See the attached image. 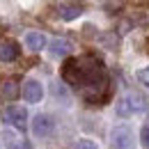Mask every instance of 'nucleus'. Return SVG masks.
Segmentation results:
<instances>
[{
  "instance_id": "obj_12",
  "label": "nucleus",
  "mask_w": 149,
  "mask_h": 149,
  "mask_svg": "<svg viewBox=\"0 0 149 149\" xmlns=\"http://www.w3.org/2000/svg\"><path fill=\"white\" fill-rule=\"evenodd\" d=\"M140 142H142L145 149H149V122L142 126V131H140Z\"/></svg>"
},
{
  "instance_id": "obj_1",
  "label": "nucleus",
  "mask_w": 149,
  "mask_h": 149,
  "mask_svg": "<svg viewBox=\"0 0 149 149\" xmlns=\"http://www.w3.org/2000/svg\"><path fill=\"white\" fill-rule=\"evenodd\" d=\"M62 78L87 103H101L110 92V76L96 55L69 57L62 67Z\"/></svg>"
},
{
  "instance_id": "obj_6",
  "label": "nucleus",
  "mask_w": 149,
  "mask_h": 149,
  "mask_svg": "<svg viewBox=\"0 0 149 149\" xmlns=\"http://www.w3.org/2000/svg\"><path fill=\"white\" fill-rule=\"evenodd\" d=\"M41 96H44L41 83H37V80H25V83H23V99H25L28 103H39Z\"/></svg>"
},
{
  "instance_id": "obj_10",
  "label": "nucleus",
  "mask_w": 149,
  "mask_h": 149,
  "mask_svg": "<svg viewBox=\"0 0 149 149\" xmlns=\"http://www.w3.org/2000/svg\"><path fill=\"white\" fill-rule=\"evenodd\" d=\"M25 46H28L30 51H41V48L46 46V37H44L41 32H28V35H25Z\"/></svg>"
},
{
  "instance_id": "obj_5",
  "label": "nucleus",
  "mask_w": 149,
  "mask_h": 149,
  "mask_svg": "<svg viewBox=\"0 0 149 149\" xmlns=\"http://www.w3.org/2000/svg\"><path fill=\"white\" fill-rule=\"evenodd\" d=\"M53 129H55V122H53V117H51V115H37V117L32 119V133L39 135V138L51 135Z\"/></svg>"
},
{
  "instance_id": "obj_4",
  "label": "nucleus",
  "mask_w": 149,
  "mask_h": 149,
  "mask_svg": "<svg viewBox=\"0 0 149 149\" xmlns=\"http://www.w3.org/2000/svg\"><path fill=\"white\" fill-rule=\"evenodd\" d=\"M83 9H85V5L78 2V0H74V2H62V5H57V16L62 21H74L83 14Z\"/></svg>"
},
{
  "instance_id": "obj_3",
  "label": "nucleus",
  "mask_w": 149,
  "mask_h": 149,
  "mask_svg": "<svg viewBox=\"0 0 149 149\" xmlns=\"http://www.w3.org/2000/svg\"><path fill=\"white\" fill-rule=\"evenodd\" d=\"M2 122L19 131H25L28 129V110L21 108V106H7L2 110Z\"/></svg>"
},
{
  "instance_id": "obj_7",
  "label": "nucleus",
  "mask_w": 149,
  "mask_h": 149,
  "mask_svg": "<svg viewBox=\"0 0 149 149\" xmlns=\"http://www.w3.org/2000/svg\"><path fill=\"white\" fill-rule=\"evenodd\" d=\"M133 147V133L129 129L112 131V149H131Z\"/></svg>"
},
{
  "instance_id": "obj_14",
  "label": "nucleus",
  "mask_w": 149,
  "mask_h": 149,
  "mask_svg": "<svg viewBox=\"0 0 149 149\" xmlns=\"http://www.w3.org/2000/svg\"><path fill=\"white\" fill-rule=\"evenodd\" d=\"M138 80H140L142 85H147V87H149V67H147V69H140V71H138Z\"/></svg>"
},
{
  "instance_id": "obj_8",
  "label": "nucleus",
  "mask_w": 149,
  "mask_h": 149,
  "mask_svg": "<svg viewBox=\"0 0 149 149\" xmlns=\"http://www.w3.org/2000/svg\"><path fill=\"white\" fill-rule=\"evenodd\" d=\"M21 55V48L16 41L7 39V41H0V62H14Z\"/></svg>"
},
{
  "instance_id": "obj_2",
  "label": "nucleus",
  "mask_w": 149,
  "mask_h": 149,
  "mask_svg": "<svg viewBox=\"0 0 149 149\" xmlns=\"http://www.w3.org/2000/svg\"><path fill=\"white\" fill-rule=\"evenodd\" d=\"M147 108H149V101L142 96V94H138V92L124 94V96L119 99V103H117V112H119L122 117L135 115V112H145Z\"/></svg>"
},
{
  "instance_id": "obj_9",
  "label": "nucleus",
  "mask_w": 149,
  "mask_h": 149,
  "mask_svg": "<svg viewBox=\"0 0 149 149\" xmlns=\"http://www.w3.org/2000/svg\"><path fill=\"white\" fill-rule=\"evenodd\" d=\"M19 94H21V90H19V83H16V80L9 78V80H2V83H0V96H2L5 101H14Z\"/></svg>"
},
{
  "instance_id": "obj_11",
  "label": "nucleus",
  "mask_w": 149,
  "mask_h": 149,
  "mask_svg": "<svg viewBox=\"0 0 149 149\" xmlns=\"http://www.w3.org/2000/svg\"><path fill=\"white\" fill-rule=\"evenodd\" d=\"M51 51H53V55H67V53L71 51V41H67V39H55V41L51 44Z\"/></svg>"
},
{
  "instance_id": "obj_13",
  "label": "nucleus",
  "mask_w": 149,
  "mask_h": 149,
  "mask_svg": "<svg viewBox=\"0 0 149 149\" xmlns=\"http://www.w3.org/2000/svg\"><path fill=\"white\" fill-rule=\"evenodd\" d=\"M74 149H99V147L94 145L92 140H78V142L74 145Z\"/></svg>"
}]
</instances>
